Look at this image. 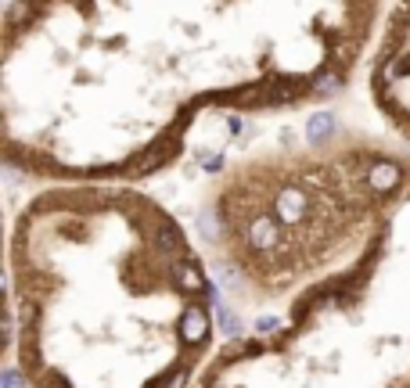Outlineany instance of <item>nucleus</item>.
<instances>
[{
    "label": "nucleus",
    "instance_id": "2",
    "mask_svg": "<svg viewBox=\"0 0 410 388\" xmlns=\"http://www.w3.org/2000/svg\"><path fill=\"white\" fill-rule=\"evenodd\" d=\"M220 288L137 184H47L15 216L4 349L22 388H194Z\"/></svg>",
    "mask_w": 410,
    "mask_h": 388
},
{
    "label": "nucleus",
    "instance_id": "1",
    "mask_svg": "<svg viewBox=\"0 0 410 388\" xmlns=\"http://www.w3.org/2000/svg\"><path fill=\"white\" fill-rule=\"evenodd\" d=\"M388 0H8L0 144L40 184H144L205 115L335 104Z\"/></svg>",
    "mask_w": 410,
    "mask_h": 388
},
{
    "label": "nucleus",
    "instance_id": "3",
    "mask_svg": "<svg viewBox=\"0 0 410 388\" xmlns=\"http://www.w3.org/2000/svg\"><path fill=\"white\" fill-rule=\"evenodd\" d=\"M363 97L385 134L410 144V0H388L363 69Z\"/></svg>",
    "mask_w": 410,
    "mask_h": 388
}]
</instances>
